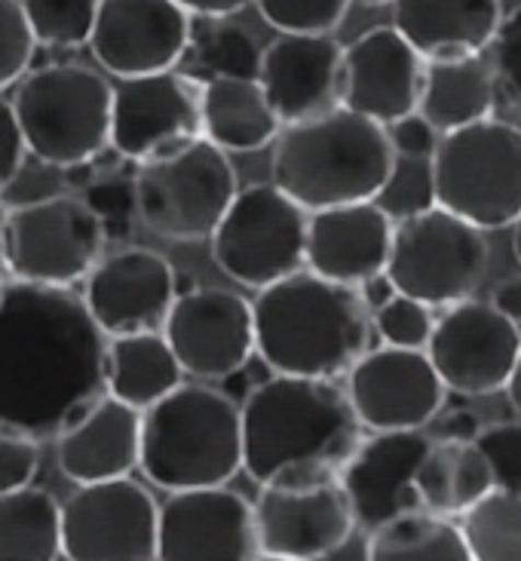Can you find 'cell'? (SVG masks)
Instances as JSON below:
<instances>
[{"instance_id": "obj_1", "label": "cell", "mask_w": 521, "mask_h": 561, "mask_svg": "<svg viewBox=\"0 0 521 561\" xmlns=\"http://www.w3.org/2000/svg\"><path fill=\"white\" fill-rule=\"evenodd\" d=\"M107 334L71 288L0 286V430L56 439L105 393Z\"/></svg>"}, {"instance_id": "obj_2", "label": "cell", "mask_w": 521, "mask_h": 561, "mask_svg": "<svg viewBox=\"0 0 521 561\" xmlns=\"http://www.w3.org/2000/svg\"><path fill=\"white\" fill-rule=\"evenodd\" d=\"M243 472L255 485L337 476L362 442L350 399L335 380L274 378L240 402Z\"/></svg>"}, {"instance_id": "obj_3", "label": "cell", "mask_w": 521, "mask_h": 561, "mask_svg": "<svg viewBox=\"0 0 521 561\" xmlns=\"http://www.w3.org/2000/svg\"><path fill=\"white\" fill-rule=\"evenodd\" d=\"M255 356L274 375L335 380L371 341V313L359 291L310 271L260 288L252 301Z\"/></svg>"}, {"instance_id": "obj_4", "label": "cell", "mask_w": 521, "mask_h": 561, "mask_svg": "<svg viewBox=\"0 0 521 561\" xmlns=\"http://www.w3.org/2000/svg\"><path fill=\"white\" fill-rule=\"evenodd\" d=\"M396 153L381 123L335 107L313 121L282 126L274 141L270 175L304 213L374 203Z\"/></svg>"}, {"instance_id": "obj_5", "label": "cell", "mask_w": 521, "mask_h": 561, "mask_svg": "<svg viewBox=\"0 0 521 561\" xmlns=\"http://www.w3.org/2000/svg\"><path fill=\"white\" fill-rule=\"evenodd\" d=\"M138 470L169 494L230 485L243 470L240 405L206 383L175 387L141 411Z\"/></svg>"}, {"instance_id": "obj_6", "label": "cell", "mask_w": 521, "mask_h": 561, "mask_svg": "<svg viewBox=\"0 0 521 561\" xmlns=\"http://www.w3.org/2000/svg\"><path fill=\"white\" fill-rule=\"evenodd\" d=\"M111 87L74 61L34 68L19 80L13 114L25 151L46 167L77 169L111 148Z\"/></svg>"}, {"instance_id": "obj_7", "label": "cell", "mask_w": 521, "mask_h": 561, "mask_svg": "<svg viewBox=\"0 0 521 561\" xmlns=\"http://www.w3.org/2000/svg\"><path fill=\"white\" fill-rule=\"evenodd\" d=\"M429 175L439 209L478 230L512 228L521 215V129L488 117L442 133Z\"/></svg>"}, {"instance_id": "obj_8", "label": "cell", "mask_w": 521, "mask_h": 561, "mask_svg": "<svg viewBox=\"0 0 521 561\" xmlns=\"http://www.w3.org/2000/svg\"><path fill=\"white\" fill-rule=\"evenodd\" d=\"M240 184L230 157L197 138L178 151L138 163L132 213L144 228L172 243L209 240Z\"/></svg>"}, {"instance_id": "obj_9", "label": "cell", "mask_w": 521, "mask_h": 561, "mask_svg": "<svg viewBox=\"0 0 521 561\" xmlns=\"http://www.w3.org/2000/svg\"><path fill=\"white\" fill-rule=\"evenodd\" d=\"M105 245L107 228L99 209L86 199L56 194L7 209L0 267L19 283L71 288L90 276Z\"/></svg>"}, {"instance_id": "obj_10", "label": "cell", "mask_w": 521, "mask_h": 561, "mask_svg": "<svg viewBox=\"0 0 521 561\" xmlns=\"http://www.w3.org/2000/svg\"><path fill=\"white\" fill-rule=\"evenodd\" d=\"M485 230L432 206L427 213L393 221V243L383 274L398 295L427 307L466 301L488 274Z\"/></svg>"}, {"instance_id": "obj_11", "label": "cell", "mask_w": 521, "mask_h": 561, "mask_svg": "<svg viewBox=\"0 0 521 561\" xmlns=\"http://www.w3.org/2000/svg\"><path fill=\"white\" fill-rule=\"evenodd\" d=\"M306 215L274 182L240 187L209 237L215 264L255 291L304 271Z\"/></svg>"}, {"instance_id": "obj_12", "label": "cell", "mask_w": 521, "mask_h": 561, "mask_svg": "<svg viewBox=\"0 0 521 561\" xmlns=\"http://www.w3.org/2000/svg\"><path fill=\"white\" fill-rule=\"evenodd\" d=\"M258 549L264 556L322 561L347 547L356 531L350 501L337 476L276 479L258 485L252 501Z\"/></svg>"}, {"instance_id": "obj_13", "label": "cell", "mask_w": 521, "mask_h": 561, "mask_svg": "<svg viewBox=\"0 0 521 561\" xmlns=\"http://www.w3.org/2000/svg\"><path fill=\"white\" fill-rule=\"evenodd\" d=\"M160 503L136 479L77 485L61 503V556L68 561H157Z\"/></svg>"}, {"instance_id": "obj_14", "label": "cell", "mask_w": 521, "mask_h": 561, "mask_svg": "<svg viewBox=\"0 0 521 561\" xmlns=\"http://www.w3.org/2000/svg\"><path fill=\"white\" fill-rule=\"evenodd\" d=\"M160 332L184 375L197 380L233 378L255 356L252 301L230 288L197 286L175 295Z\"/></svg>"}, {"instance_id": "obj_15", "label": "cell", "mask_w": 521, "mask_h": 561, "mask_svg": "<svg viewBox=\"0 0 521 561\" xmlns=\"http://www.w3.org/2000/svg\"><path fill=\"white\" fill-rule=\"evenodd\" d=\"M344 393L362 430H424L444 405V383L424 350H366L344 375Z\"/></svg>"}, {"instance_id": "obj_16", "label": "cell", "mask_w": 521, "mask_h": 561, "mask_svg": "<svg viewBox=\"0 0 521 561\" xmlns=\"http://www.w3.org/2000/svg\"><path fill=\"white\" fill-rule=\"evenodd\" d=\"M429 363L444 390L488 396L503 390L521 353V325L509 322L485 301L451 304L429 334Z\"/></svg>"}, {"instance_id": "obj_17", "label": "cell", "mask_w": 521, "mask_h": 561, "mask_svg": "<svg viewBox=\"0 0 521 561\" xmlns=\"http://www.w3.org/2000/svg\"><path fill=\"white\" fill-rule=\"evenodd\" d=\"M199 87L178 71L126 77L111 87V148L136 163L172 153L202 138Z\"/></svg>"}, {"instance_id": "obj_18", "label": "cell", "mask_w": 521, "mask_h": 561, "mask_svg": "<svg viewBox=\"0 0 521 561\" xmlns=\"http://www.w3.org/2000/svg\"><path fill=\"white\" fill-rule=\"evenodd\" d=\"M252 503L228 485L172 491L157 516V561H255Z\"/></svg>"}, {"instance_id": "obj_19", "label": "cell", "mask_w": 521, "mask_h": 561, "mask_svg": "<svg viewBox=\"0 0 521 561\" xmlns=\"http://www.w3.org/2000/svg\"><path fill=\"white\" fill-rule=\"evenodd\" d=\"M190 34V15L175 0H99L90 46L105 71L126 80L175 71Z\"/></svg>"}, {"instance_id": "obj_20", "label": "cell", "mask_w": 521, "mask_h": 561, "mask_svg": "<svg viewBox=\"0 0 521 561\" xmlns=\"http://www.w3.org/2000/svg\"><path fill=\"white\" fill-rule=\"evenodd\" d=\"M178 295L175 267L151 249L129 245L102 255L83 279V304L92 322L107 334L160 332Z\"/></svg>"}, {"instance_id": "obj_21", "label": "cell", "mask_w": 521, "mask_h": 561, "mask_svg": "<svg viewBox=\"0 0 521 561\" xmlns=\"http://www.w3.org/2000/svg\"><path fill=\"white\" fill-rule=\"evenodd\" d=\"M424 59L393 25L362 31L340 65V107L390 126L417 111Z\"/></svg>"}, {"instance_id": "obj_22", "label": "cell", "mask_w": 521, "mask_h": 561, "mask_svg": "<svg viewBox=\"0 0 521 561\" xmlns=\"http://www.w3.org/2000/svg\"><path fill=\"white\" fill-rule=\"evenodd\" d=\"M344 46L332 34H279L260 49L258 87L282 126L340 107Z\"/></svg>"}, {"instance_id": "obj_23", "label": "cell", "mask_w": 521, "mask_h": 561, "mask_svg": "<svg viewBox=\"0 0 521 561\" xmlns=\"http://www.w3.org/2000/svg\"><path fill=\"white\" fill-rule=\"evenodd\" d=\"M420 430L371 433L337 472V482L350 501L356 528L374 531L383 522L420 510L414 494V472L429 448Z\"/></svg>"}, {"instance_id": "obj_24", "label": "cell", "mask_w": 521, "mask_h": 561, "mask_svg": "<svg viewBox=\"0 0 521 561\" xmlns=\"http://www.w3.org/2000/svg\"><path fill=\"white\" fill-rule=\"evenodd\" d=\"M393 218L378 203H350L306 215L304 267L328 283L359 288L383 274Z\"/></svg>"}, {"instance_id": "obj_25", "label": "cell", "mask_w": 521, "mask_h": 561, "mask_svg": "<svg viewBox=\"0 0 521 561\" xmlns=\"http://www.w3.org/2000/svg\"><path fill=\"white\" fill-rule=\"evenodd\" d=\"M141 411L102 393L56 436L59 472L74 485L126 479L138 470Z\"/></svg>"}, {"instance_id": "obj_26", "label": "cell", "mask_w": 521, "mask_h": 561, "mask_svg": "<svg viewBox=\"0 0 521 561\" xmlns=\"http://www.w3.org/2000/svg\"><path fill=\"white\" fill-rule=\"evenodd\" d=\"M500 19V0H393V28L424 61L482 56Z\"/></svg>"}, {"instance_id": "obj_27", "label": "cell", "mask_w": 521, "mask_h": 561, "mask_svg": "<svg viewBox=\"0 0 521 561\" xmlns=\"http://www.w3.org/2000/svg\"><path fill=\"white\" fill-rule=\"evenodd\" d=\"M282 123L258 87L243 77H212L199 95V133L224 153H255L274 145Z\"/></svg>"}, {"instance_id": "obj_28", "label": "cell", "mask_w": 521, "mask_h": 561, "mask_svg": "<svg viewBox=\"0 0 521 561\" xmlns=\"http://www.w3.org/2000/svg\"><path fill=\"white\" fill-rule=\"evenodd\" d=\"M494 491V476L475 442L436 439L417 463L414 494L424 513L460 518Z\"/></svg>"}, {"instance_id": "obj_29", "label": "cell", "mask_w": 521, "mask_h": 561, "mask_svg": "<svg viewBox=\"0 0 521 561\" xmlns=\"http://www.w3.org/2000/svg\"><path fill=\"white\" fill-rule=\"evenodd\" d=\"M497 102V87L485 56L424 61V83L417 114L442 136L470 123L488 121Z\"/></svg>"}, {"instance_id": "obj_30", "label": "cell", "mask_w": 521, "mask_h": 561, "mask_svg": "<svg viewBox=\"0 0 521 561\" xmlns=\"http://www.w3.org/2000/svg\"><path fill=\"white\" fill-rule=\"evenodd\" d=\"M184 383L163 332H132L107 337L105 393L129 409L144 411Z\"/></svg>"}, {"instance_id": "obj_31", "label": "cell", "mask_w": 521, "mask_h": 561, "mask_svg": "<svg viewBox=\"0 0 521 561\" xmlns=\"http://www.w3.org/2000/svg\"><path fill=\"white\" fill-rule=\"evenodd\" d=\"M61 503L44 488L0 494V561H59Z\"/></svg>"}, {"instance_id": "obj_32", "label": "cell", "mask_w": 521, "mask_h": 561, "mask_svg": "<svg viewBox=\"0 0 521 561\" xmlns=\"http://www.w3.org/2000/svg\"><path fill=\"white\" fill-rule=\"evenodd\" d=\"M366 561H473L454 518L412 510L368 531Z\"/></svg>"}, {"instance_id": "obj_33", "label": "cell", "mask_w": 521, "mask_h": 561, "mask_svg": "<svg viewBox=\"0 0 521 561\" xmlns=\"http://www.w3.org/2000/svg\"><path fill=\"white\" fill-rule=\"evenodd\" d=\"M460 534L473 561H521V494L494 488L460 516Z\"/></svg>"}, {"instance_id": "obj_34", "label": "cell", "mask_w": 521, "mask_h": 561, "mask_svg": "<svg viewBox=\"0 0 521 561\" xmlns=\"http://www.w3.org/2000/svg\"><path fill=\"white\" fill-rule=\"evenodd\" d=\"M34 44L74 49L90 44L99 0H19Z\"/></svg>"}, {"instance_id": "obj_35", "label": "cell", "mask_w": 521, "mask_h": 561, "mask_svg": "<svg viewBox=\"0 0 521 561\" xmlns=\"http://www.w3.org/2000/svg\"><path fill=\"white\" fill-rule=\"evenodd\" d=\"M383 213L393 221L412 218V215L427 213L436 206L432 197V175H429V160L417 157H396L390 179L381 187V194L374 197Z\"/></svg>"}, {"instance_id": "obj_36", "label": "cell", "mask_w": 521, "mask_h": 561, "mask_svg": "<svg viewBox=\"0 0 521 561\" xmlns=\"http://www.w3.org/2000/svg\"><path fill=\"white\" fill-rule=\"evenodd\" d=\"M260 19L279 34H332L344 22L350 0H252Z\"/></svg>"}, {"instance_id": "obj_37", "label": "cell", "mask_w": 521, "mask_h": 561, "mask_svg": "<svg viewBox=\"0 0 521 561\" xmlns=\"http://www.w3.org/2000/svg\"><path fill=\"white\" fill-rule=\"evenodd\" d=\"M199 65L212 77H243L255 80L258 77L260 49L252 41V34L240 25H215L206 41L197 49Z\"/></svg>"}, {"instance_id": "obj_38", "label": "cell", "mask_w": 521, "mask_h": 561, "mask_svg": "<svg viewBox=\"0 0 521 561\" xmlns=\"http://www.w3.org/2000/svg\"><path fill=\"white\" fill-rule=\"evenodd\" d=\"M432 325H436L432 307L414 301L408 295H398V291L371 313V329L378 332L386 347L427 350Z\"/></svg>"}, {"instance_id": "obj_39", "label": "cell", "mask_w": 521, "mask_h": 561, "mask_svg": "<svg viewBox=\"0 0 521 561\" xmlns=\"http://www.w3.org/2000/svg\"><path fill=\"white\" fill-rule=\"evenodd\" d=\"M485 53L497 95L521 114V7L503 13Z\"/></svg>"}, {"instance_id": "obj_40", "label": "cell", "mask_w": 521, "mask_h": 561, "mask_svg": "<svg viewBox=\"0 0 521 561\" xmlns=\"http://www.w3.org/2000/svg\"><path fill=\"white\" fill-rule=\"evenodd\" d=\"M34 49L37 44L19 0H0V92L28 75Z\"/></svg>"}, {"instance_id": "obj_41", "label": "cell", "mask_w": 521, "mask_h": 561, "mask_svg": "<svg viewBox=\"0 0 521 561\" xmlns=\"http://www.w3.org/2000/svg\"><path fill=\"white\" fill-rule=\"evenodd\" d=\"M475 448L488 460L494 488L521 494V421L482 426Z\"/></svg>"}, {"instance_id": "obj_42", "label": "cell", "mask_w": 521, "mask_h": 561, "mask_svg": "<svg viewBox=\"0 0 521 561\" xmlns=\"http://www.w3.org/2000/svg\"><path fill=\"white\" fill-rule=\"evenodd\" d=\"M40 470V442L0 430V494L28 488Z\"/></svg>"}, {"instance_id": "obj_43", "label": "cell", "mask_w": 521, "mask_h": 561, "mask_svg": "<svg viewBox=\"0 0 521 561\" xmlns=\"http://www.w3.org/2000/svg\"><path fill=\"white\" fill-rule=\"evenodd\" d=\"M386 129V138H390V148L396 157H417V160H429L436 145H439V133L432 129V123L427 117H420L417 111L414 114H405L398 117Z\"/></svg>"}, {"instance_id": "obj_44", "label": "cell", "mask_w": 521, "mask_h": 561, "mask_svg": "<svg viewBox=\"0 0 521 561\" xmlns=\"http://www.w3.org/2000/svg\"><path fill=\"white\" fill-rule=\"evenodd\" d=\"M25 141L15 123L13 105L0 95V191L15 182V175L25 167Z\"/></svg>"}, {"instance_id": "obj_45", "label": "cell", "mask_w": 521, "mask_h": 561, "mask_svg": "<svg viewBox=\"0 0 521 561\" xmlns=\"http://www.w3.org/2000/svg\"><path fill=\"white\" fill-rule=\"evenodd\" d=\"M488 304L497 313H503L509 322L521 325V276L503 279L500 286L494 288V295H490Z\"/></svg>"}, {"instance_id": "obj_46", "label": "cell", "mask_w": 521, "mask_h": 561, "mask_svg": "<svg viewBox=\"0 0 521 561\" xmlns=\"http://www.w3.org/2000/svg\"><path fill=\"white\" fill-rule=\"evenodd\" d=\"M187 15H202V19H228L240 13L252 0H175Z\"/></svg>"}, {"instance_id": "obj_47", "label": "cell", "mask_w": 521, "mask_h": 561, "mask_svg": "<svg viewBox=\"0 0 521 561\" xmlns=\"http://www.w3.org/2000/svg\"><path fill=\"white\" fill-rule=\"evenodd\" d=\"M482 433V424L473 411H451L442 421V439H460V442H475V436Z\"/></svg>"}, {"instance_id": "obj_48", "label": "cell", "mask_w": 521, "mask_h": 561, "mask_svg": "<svg viewBox=\"0 0 521 561\" xmlns=\"http://www.w3.org/2000/svg\"><path fill=\"white\" fill-rule=\"evenodd\" d=\"M356 291H359V298H362V304L368 307V313H374L378 307H383V304L396 295V288H393V283L386 279V274L371 276V279H366V283L356 288Z\"/></svg>"}, {"instance_id": "obj_49", "label": "cell", "mask_w": 521, "mask_h": 561, "mask_svg": "<svg viewBox=\"0 0 521 561\" xmlns=\"http://www.w3.org/2000/svg\"><path fill=\"white\" fill-rule=\"evenodd\" d=\"M506 396H509V405H512V411L519 414L521 421V353L519 359H516V365H512V371H509V380H506Z\"/></svg>"}, {"instance_id": "obj_50", "label": "cell", "mask_w": 521, "mask_h": 561, "mask_svg": "<svg viewBox=\"0 0 521 561\" xmlns=\"http://www.w3.org/2000/svg\"><path fill=\"white\" fill-rule=\"evenodd\" d=\"M512 252H516V259L521 264V215L512 221Z\"/></svg>"}, {"instance_id": "obj_51", "label": "cell", "mask_w": 521, "mask_h": 561, "mask_svg": "<svg viewBox=\"0 0 521 561\" xmlns=\"http://www.w3.org/2000/svg\"><path fill=\"white\" fill-rule=\"evenodd\" d=\"M255 561H298V559H279V556H264V552H260Z\"/></svg>"}, {"instance_id": "obj_52", "label": "cell", "mask_w": 521, "mask_h": 561, "mask_svg": "<svg viewBox=\"0 0 521 561\" xmlns=\"http://www.w3.org/2000/svg\"><path fill=\"white\" fill-rule=\"evenodd\" d=\"M359 3H366V7H383V3H393V0H359Z\"/></svg>"}, {"instance_id": "obj_53", "label": "cell", "mask_w": 521, "mask_h": 561, "mask_svg": "<svg viewBox=\"0 0 521 561\" xmlns=\"http://www.w3.org/2000/svg\"><path fill=\"white\" fill-rule=\"evenodd\" d=\"M3 221H7V209L0 206V233H3Z\"/></svg>"}, {"instance_id": "obj_54", "label": "cell", "mask_w": 521, "mask_h": 561, "mask_svg": "<svg viewBox=\"0 0 521 561\" xmlns=\"http://www.w3.org/2000/svg\"><path fill=\"white\" fill-rule=\"evenodd\" d=\"M7 279H10V276L3 274V267H0V286H3V283H7Z\"/></svg>"}]
</instances>
